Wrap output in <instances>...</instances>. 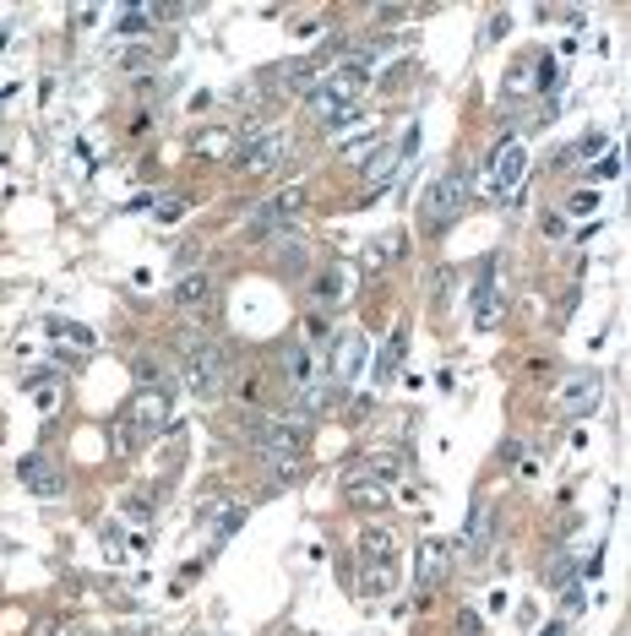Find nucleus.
Here are the masks:
<instances>
[{"label":"nucleus","mask_w":631,"mask_h":636,"mask_svg":"<svg viewBox=\"0 0 631 636\" xmlns=\"http://www.w3.org/2000/svg\"><path fill=\"white\" fill-rule=\"evenodd\" d=\"M365 77H370V71L365 66H349V60H343L338 71H327V77L305 93V98H311V115L316 120H354V115H360L365 87H370Z\"/></svg>","instance_id":"obj_1"},{"label":"nucleus","mask_w":631,"mask_h":636,"mask_svg":"<svg viewBox=\"0 0 631 636\" xmlns=\"http://www.w3.org/2000/svg\"><path fill=\"white\" fill-rule=\"evenodd\" d=\"M468 191H474V180H468L463 169L436 174V180L419 191V218H425V229H452L457 212L468 207Z\"/></svg>","instance_id":"obj_2"},{"label":"nucleus","mask_w":631,"mask_h":636,"mask_svg":"<svg viewBox=\"0 0 631 636\" xmlns=\"http://www.w3.org/2000/svg\"><path fill=\"white\" fill-rule=\"evenodd\" d=\"M229 381H234V354L224 343H202L185 359V386H191V397H202V403H218V397L229 392Z\"/></svg>","instance_id":"obj_3"},{"label":"nucleus","mask_w":631,"mask_h":636,"mask_svg":"<svg viewBox=\"0 0 631 636\" xmlns=\"http://www.w3.org/2000/svg\"><path fill=\"white\" fill-rule=\"evenodd\" d=\"M305 419H283V414H272V419H256L251 424V446L267 457L272 468H294V457L305 452Z\"/></svg>","instance_id":"obj_4"},{"label":"nucleus","mask_w":631,"mask_h":636,"mask_svg":"<svg viewBox=\"0 0 631 636\" xmlns=\"http://www.w3.org/2000/svg\"><path fill=\"white\" fill-rule=\"evenodd\" d=\"M305 202H311V191H305V185H289V191H278L272 202H262V207L251 212V223H245V229H251V240H272L278 229H289V223L305 212Z\"/></svg>","instance_id":"obj_5"},{"label":"nucleus","mask_w":631,"mask_h":636,"mask_svg":"<svg viewBox=\"0 0 631 636\" xmlns=\"http://www.w3.org/2000/svg\"><path fill=\"white\" fill-rule=\"evenodd\" d=\"M169 408H175V386H142V392H131V403H126V430L131 435L164 430Z\"/></svg>","instance_id":"obj_6"},{"label":"nucleus","mask_w":631,"mask_h":636,"mask_svg":"<svg viewBox=\"0 0 631 636\" xmlns=\"http://www.w3.org/2000/svg\"><path fill=\"white\" fill-rule=\"evenodd\" d=\"M523 169H528V153H523V142H506L490 153V169H485V191L490 196H512L517 185H523Z\"/></svg>","instance_id":"obj_7"},{"label":"nucleus","mask_w":631,"mask_h":636,"mask_svg":"<svg viewBox=\"0 0 631 636\" xmlns=\"http://www.w3.org/2000/svg\"><path fill=\"white\" fill-rule=\"evenodd\" d=\"M289 153H294L289 136H283V131H267L262 142H251L240 158H234V169L251 174V180H267V174H278V169H283V158H289Z\"/></svg>","instance_id":"obj_8"},{"label":"nucleus","mask_w":631,"mask_h":636,"mask_svg":"<svg viewBox=\"0 0 631 636\" xmlns=\"http://www.w3.org/2000/svg\"><path fill=\"white\" fill-rule=\"evenodd\" d=\"M360 365H365V338L349 332V338H338V348H332V359H327V386L343 397L354 386V376H360Z\"/></svg>","instance_id":"obj_9"},{"label":"nucleus","mask_w":631,"mask_h":636,"mask_svg":"<svg viewBox=\"0 0 631 636\" xmlns=\"http://www.w3.org/2000/svg\"><path fill=\"white\" fill-rule=\"evenodd\" d=\"M501 310H506V299H501V283H496V256L479 267V283H474V327L479 332H490L501 321Z\"/></svg>","instance_id":"obj_10"},{"label":"nucleus","mask_w":631,"mask_h":636,"mask_svg":"<svg viewBox=\"0 0 631 636\" xmlns=\"http://www.w3.org/2000/svg\"><path fill=\"white\" fill-rule=\"evenodd\" d=\"M599 397H604V381L593 376V370H577V376L561 386V397H555V408L577 419V414H593V408H599Z\"/></svg>","instance_id":"obj_11"},{"label":"nucleus","mask_w":631,"mask_h":636,"mask_svg":"<svg viewBox=\"0 0 631 636\" xmlns=\"http://www.w3.org/2000/svg\"><path fill=\"white\" fill-rule=\"evenodd\" d=\"M17 479L28 484L33 495H44V501H55V495H66V473H60L55 463H49V457H39V452H28L17 463Z\"/></svg>","instance_id":"obj_12"},{"label":"nucleus","mask_w":631,"mask_h":636,"mask_svg":"<svg viewBox=\"0 0 631 636\" xmlns=\"http://www.w3.org/2000/svg\"><path fill=\"white\" fill-rule=\"evenodd\" d=\"M447 571H452V544H441V539L419 544V588H436Z\"/></svg>","instance_id":"obj_13"},{"label":"nucleus","mask_w":631,"mask_h":636,"mask_svg":"<svg viewBox=\"0 0 631 636\" xmlns=\"http://www.w3.org/2000/svg\"><path fill=\"white\" fill-rule=\"evenodd\" d=\"M218 294V283H213V272H191V278H180L175 289H169V299H175L180 310H196V305H207V299Z\"/></svg>","instance_id":"obj_14"},{"label":"nucleus","mask_w":631,"mask_h":636,"mask_svg":"<svg viewBox=\"0 0 631 636\" xmlns=\"http://www.w3.org/2000/svg\"><path fill=\"white\" fill-rule=\"evenodd\" d=\"M164 17H169V11H158V6H131V11H120V17H115V33H120V39H147Z\"/></svg>","instance_id":"obj_15"},{"label":"nucleus","mask_w":631,"mask_h":636,"mask_svg":"<svg viewBox=\"0 0 631 636\" xmlns=\"http://www.w3.org/2000/svg\"><path fill=\"white\" fill-rule=\"evenodd\" d=\"M343 501H349V506H360V511H387V484L360 479V473H354V479L343 484Z\"/></svg>","instance_id":"obj_16"},{"label":"nucleus","mask_w":631,"mask_h":636,"mask_svg":"<svg viewBox=\"0 0 631 636\" xmlns=\"http://www.w3.org/2000/svg\"><path fill=\"white\" fill-rule=\"evenodd\" d=\"M360 550H365V566H381V571H398V566H392V560H398V539H392L387 528H370Z\"/></svg>","instance_id":"obj_17"},{"label":"nucleus","mask_w":631,"mask_h":636,"mask_svg":"<svg viewBox=\"0 0 631 636\" xmlns=\"http://www.w3.org/2000/svg\"><path fill=\"white\" fill-rule=\"evenodd\" d=\"M398 473H403V452H392V446L387 452H370L360 463V479H376V484H392Z\"/></svg>","instance_id":"obj_18"},{"label":"nucleus","mask_w":631,"mask_h":636,"mask_svg":"<svg viewBox=\"0 0 631 636\" xmlns=\"http://www.w3.org/2000/svg\"><path fill=\"white\" fill-rule=\"evenodd\" d=\"M403 354H408V327H398V332H392V338H387V348H381V359H376V386L398 376Z\"/></svg>","instance_id":"obj_19"},{"label":"nucleus","mask_w":631,"mask_h":636,"mask_svg":"<svg viewBox=\"0 0 631 636\" xmlns=\"http://www.w3.org/2000/svg\"><path fill=\"white\" fill-rule=\"evenodd\" d=\"M365 180H370V185H392V180H398V147H376V158H370Z\"/></svg>","instance_id":"obj_20"},{"label":"nucleus","mask_w":631,"mask_h":636,"mask_svg":"<svg viewBox=\"0 0 631 636\" xmlns=\"http://www.w3.org/2000/svg\"><path fill=\"white\" fill-rule=\"evenodd\" d=\"M229 147H234V136H229V131L196 136V153H202V158H229Z\"/></svg>","instance_id":"obj_21"},{"label":"nucleus","mask_w":631,"mask_h":636,"mask_svg":"<svg viewBox=\"0 0 631 636\" xmlns=\"http://www.w3.org/2000/svg\"><path fill=\"white\" fill-rule=\"evenodd\" d=\"M120 71H131V77H142V71H153V49H120Z\"/></svg>","instance_id":"obj_22"},{"label":"nucleus","mask_w":631,"mask_h":636,"mask_svg":"<svg viewBox=\"0 0 631 636\" xmlns=\"http://www.w3.org/2000/svg\"><path fill=\"white\" fill-rule=\"evenodd\" d=\"M272 261H278V272H305V267H311V261H305V245H278V256H272Z\"/></svg>","instance_id":"obj_23"},{"label":"nucleus","mask_w":631,"mask_h":636,"mask_svg":"<svg viewBox=\"0 0 631 636\" xmlns=\"http://www.w3.org/2000/svg\"><path fill=\"white\" fill-rule=\"evenodd\" d=\"M120 511H126L136 528H147V522H153V501H142V495H126V501H120Z\"/></svg>","instance_id":"obj_24"},{"label":"nucleus","mask_w":631,"mask_h":636,"mask_svg":"<svg viewBox=\"0 0 631 636\" xmlns=\"http://www.w3.org/2000/svg\"><path fill=\"white\" fill-rule=\"evenodd\" d=\"M332 294H343V272H338V267L316 278V299H321V305H332Z\"/></svg>","instance_id":"obj_25"},{"label":"nucleus","mask_w":631,"mask_h":636,"mask_svg":"<svg viewBox=\"0 0 631 636\" xmlns=\"http://www.w3.org/2000/svg\"><path fill=\"white\" fill-rule=\"evenodd\" d=\"M550 582H555V588H572V582H577V566H572V555H555V566H550Z\"/></svg>","instance_id":"obj_26"},{"label":"nucleus","mask_w":631,"mask_h":636,"mask_svg":"<svg viewBox=\"0 0 631 636\" xmlns=\"http://www.w3.org/2000/svg\"><path fill=\"white\" fill-rule=\"evenodd\" d=\"M49 332H55V338H71L77 348L93 343V332H88V327H71V321H49Z\"/></svg>","instance_id":"obj_27"},{"label":"nucleus","mask_w":631,"mask_h":636,"mask_svg":"<svg viewBox=\"0 0 631 636\" xmlns=\"http://www.w3.org/2000/svg\"><path fill=\"white\" fill-rule=\"evenodd\" d=\"M599 207V191H577L572 202H566V212H577V218H583V212H593Z\"/></svg>","instance_id":"obj_28"},{"label":"nucleus","mask_w":631,"mask_h":636,"mask_svg":"<svg viewBox=\"0 0 631 636\" xmlns=\"http://www.w3.org/2000/svg\"><path fill=\"white\" fill-rule=\"evenodd\" d=\"M180 212H185V202H180V196H169V202H158L153 218H158V223H180Z\"/></svg>","instance_id":"obj_29"},{"label":"nucleus","mask_w":631,"mask_h":636,"mask_svg":"<svg viewBox=\"0 0 631 636\" xmlns=\"http://www.w3.org/2000/svg\"><path fill=\"white\" fill-rule=\"evenodd\" d=\"M506 33V11H496V17H490V28H485V44H496Z\"/></svg>","instance_id":"obj_30"},{"label":"nucleus","mask_w":631,"mask_h":636,"mask_svg":"<svg viewBox=\"0 0 631 636\" xmlns=\"http://www.w3.org/2000/svg\"><path fill=\"white\" fill-rule=\"evenodd\" d=\"M593 174H599V180H615V174H621V158L610 153V158H604V169H593Z\"/></svg>","instance_id":"obj_31"},{"label":"nucleus","mask_w":631,"mask_h":636,"mask_svg":"<svg viewBox=\"0 0 631 636\" xmlns=\"http://www.w3.org/2000/svg\"><path fill=\"white\" fill-rule=\"evenodd\" d=\"M28 636H55V620H39V626H33Z\"/></svg>","instance_id":"obj_32"},{"label":"nucleus","mask_w":631,"mask_h":636,"mask_svg":"<svg viewBox=\"0 0 631 636\" xmlns=\"http://www.w3.org/2000/svg\"><path fill=\"white\" fill-rule=\"evenodd\" d=\"M539 636H572V631H566V626H550V631H539Z\"/></svg>","instance_id":"obj_33"},{"label":"nucleus","mask_w":631,"mask_h":636,"mask_svg":"<svg viewBox=\"0 0 631 636\" xmlns=\"http://www.w3.org/2000/svg\"><path fill=\"white\" fill-rule=\"evenodd\" d=\"M0 44H6V33H0Z\"/></svg>","instance_id":"obj_34"}]
</instances>
